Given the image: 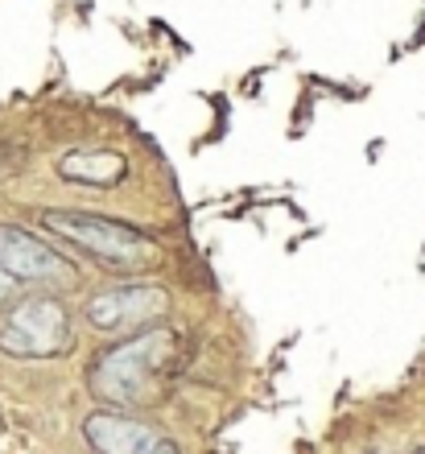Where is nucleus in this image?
Instances as JSON below:
<instances>
[{
	"label": "nucleus",
	"instance_id": "nucleus-1",
	"mask_svg": "<svg viewBox=\"0 0 425 454\" xmlns=\"http://www.w3.org/2000/svg\"><path fill=\"white\" fill-rule=\"evenodd\" d=\"M169 359H174V331L153 326V331H141V335L107 347L104 356L91 364L87 384L107 405L120 409L149 405L157 396V384H161V372L169 368Z\"/></svg>",
	"mask_w": 425,
	"mask_h": 454
},
{
	"label": "nucleus",
	"instance_id": "nucleus-2",
	"mask_svg": "<svg viewBox=\"0 0 425 454\" xmlns=\"http://www.w3.org/2000/svg\"><path fill=\"white\" fill-rule=\"evenodd\" d=\"M42 223L54 236L71 239L75 248L91 252L104 269H141L145 261H153V239L137 231L124 219L91 215V211H42Z\"/></svg>",
	"mask_w": 425,
	"mask_h": 454
},
{
	"label": "nucleus",
	"instance_id": "nucleus-3",
	"mask_svg": "<svg viewBox=\"0 0 425 454\" xmlns=\"http://www.w3.org/2000/svg\"><path fill=\"white\" fill-rule=\"evenodd\" d=\"M71 347V314L59 298H25L0 318V351L12 359H50Z\"/></svg>",
	"mask_w": 425,
	"mask_h": 454
},
{
	"label": "nucleus",
	"instance_id": "nucleus-4",
	"mask_svg": "<svg viewBox=\"0 0 425 454\" xmlns=\"http://www.w3.org/2000/svg\"><path fill=\"white\" fill-rule=\"evenodd\" d=\"M169 298L157 281H129V286H112L87 301V323L95 331H129V326L153 323L157 314H166Z\"/></svg>",
	"mask_w": 425,
	"mask_h": 454
},
{
	"label": "nucleus",
	"instance_id": "nucleus-5",
	"mask_svg": "<svg viewBox=\"0 0 425 454\" xmlns=\"http://www.w3.org/2000/svg\"><path fill=\"white\" fill-rule=\"evenodd\" d=\"M0 269L12 281H62L71 286L75 269L50 248L42 236L25 231L17 223H0Z\"/></svg>",
	"mask_w": 425,
	"mask_h": 454
},
{
	"label": "nucleus",
	"instance_id": "nucleus-6",
	"mask_svg": "<svg viewBox=\"0 0 425 454\" xmlns=\"http://www.w3.org/2000/svg\"><path fill=\"white\" fill-rule=\"evenodd\" d=\"M83 438L95 454H182L161 430L132 421L124 413H87Z\"/></svg>",
	"mask_w": 425,
	"mask_h": 454
},
{
	"label": "nucleus",
	"instance_id": "nucleus-7",
	"mask_svg": "<svg viewBox=\"0 0 425 454\" xmlns=\"http://www.w3.org/2000/svg\"><path fill=\"white\" fill-rule=\"evenodd\" d=\"M124 157L112 149H75L59 161V174L71 182H87V186H116L124 178Z\"/></svg>",
	"mask_w": 425,
	"mask_h": 454
},
{
	"label": "nucleus",
	"instance_id": "nucleus-8",
	"mask_svg": "<svg viewBox=\"0 0 425 454\" xmlns=\"http://www.w3.org/2000/svg\"><path fill=\"white\" fill-rule=\"evenodd\" d=\"M12 289H17V281H12V277L4 273V269H0V306H4V301L12 298Z\"/></svg>",
	"mask_w": 425,
	"mask_h": 454
},
{
	"label": "nucleus",
	"instance_id": "nucleus-9",
	"mask_svg": "<svg viewBox=\"0 0 425 454\" xmlns=\"http://www.w3.org/2000/svg\"><path fill=\"white\" fill-rule=\"evenodd\" d=\"M417 454H425V446H421V450H417Z\"/></svg>",
	"mask_w": 425,
	"mask_h": 454
}]
</instances>
